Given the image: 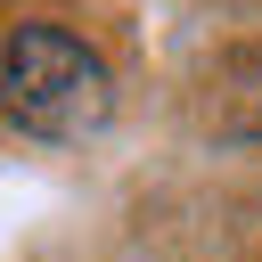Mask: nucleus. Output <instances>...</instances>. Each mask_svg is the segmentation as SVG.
I'll return each instance as SVG.
<instances>
[{
  "label": "nucleus",
  "mask_w": 262,
  "mask_h": 262,
  "mask_svg": "<svg viewBox=\"0 0 262 262\" xmlns=\"http://www.w3.org/2000/svg\"><path fill=\"white\" fill-rule=\"evenodd\" d=\"M0 106L25 139L74 147L90 131H106L115 115V74L90 41L57 33V25H16L0 41Z\"/></svg>",
  "instance_id": "1"
}]
</instances>
